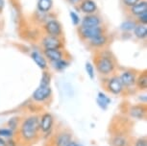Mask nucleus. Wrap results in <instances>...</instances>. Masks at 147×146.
Segmentation results:
<instances>
[{
	"instance_id": "obj_11",
	"label": "nucleus",
	"mask_w": 147,
	"mask_h": 146,
	"mask_svg": "<svg viewBox=\"0 0 147 146\" xmlns=\"http://www.w3.org/2000/svg\"><path fill=\"white\" fill-rule=\"evenodd\" d=\"M72 137L70 133H66V132H63L60 133L56 137V146H66L69 142L71 141Z\"/></svg>"
},
{
	"instance_id": "obj_10",
	"label": "nucleus",
	"mask_w": 147,
	"mask_h": 146,
	"mask_svg": "<svg viewBox=\"0 0 147 146\" xmlns=\"http://www.w3.org/2000/svg\"><path fill=\"white\" fill-rule=\"evenodd\" d=\"M129 112L132 117L138 118V119H142L146 114V109H145V107L142 105H138V106L132 107V108L130 109Z\"/></svg>"
},
{
	"instance_id": "obj_7",
	"label": "nucleus",
	"mask_w": 147,
	"mask_h": 146,
	"mask_svg": "<svg viewBox=\"0 0 147 146\" xmlns=\"http://www.w3.org/2000/svg\"><path fill=\"white\" fill-rule=\"evenodd\" d=\"M42 44L45 49H58L61 46V41L56 37L48 36L43 40Z\"/></svg>"
},
{
	"instance_id": "obj_3",
	"label": "nucleus",
	"mask_w": 147,
	"mask_h": 146,
	"mask_svg": "<svg viewBox=\"0 0 147 146\" xmlns=\"http://www.w3.org/2000/svg\"><path fill=\"white\" fill-rule=\"evenodd\" d=\"M50 95H51L50 86H42V85H40L35 90V92L33 93V98H34V100L38 102H42L45 101L46 99H48Z\"/></svg>"
},
{
	"instance_id": "obj_34",
	"label": "nucleus",
	"mask_w": 147,
	"mask_h": 146,
	"mask_svg": "<svg viewBox=\"0 0 147 146\" xmlns=\"http://www.w3.org/2000/svg\"><path fill=\"white\" fill-rule=\"evenodd\" d=\"M0 146H6V141L2 137H0Z\"/></svg>"
},
{
	"instance_id": "obj_2",
	"label": "nucleus",
	"mask_w": 147,
	"mask_h": 146,
	"mask_svg": "<svg viewBox=\"0 0 147 146\" xmlns=\"http://www.w3.org/2000/svg\"><path fill=\"white\" fill-rule=\"evenodd\" d=\"M96 67L99 73L103 74V75H107L113 72L115 65H113V61L107 57H101L97 60L96 62Z\"/></svg>"
},
{
	"instance_id": "obj_17",
	"label": "nucleus",
	"mask_w": 147,
	"mask_h": 146,
	"mask_svg": "<svg viewBox=\"0 0 147 146\" xmlns=\"http://www.w3.org/2000/svg\"><path fill=\"white\" fill-rule=\"evenodd\" d=\"M97 103H98V105L100 106L101 109L106 110L108 105L111 103V99L108 97V96L105 95L104 93L99 92L98 96H97Z\"/></svg>"
},
{
	"instance_id": "obj_4",
	"label": "nucleus",
	"mask_w": 147,
	"mask_h": 146,
	"mask_svg": "<svg viewBox=\"0 0 147 146\" xmlns=\"http://www.w3.org/2000/svg\"><path fill=\"white\" fill-rule=\"evenodd\" d=\"M53 122L54 118L51 114H49V112L44 114L40 120V130L42 133H47L48 131L51 130L52 126H53Z\"/></svg>"
},
{
	"instance_id": "obj_6",
	"label": "nucleus",
	"mask_w": 147,
	"mask_h": 146,
	"mask_svg": "<svg viewBox=\"0 0 147 146\" xmlns=\"http://www.w3.org/2000/svg\"><path fill=\"white\" fill-rule=\"evenodd\" d=\"M108 89L113 94H119L123 89V85L118 77H113L108 83Z\"/></svg>"
},
{
	"instance_id": "obj_20",
	"label": "nucleus",
	"mask_w": 147,
	"mask_h": 146,
	"mask_svg": "<svg viewBox=\"0 0 147 146\" xmlns=\"http://www.w3.org/2000/svg\"><path fill=\"white\" fill-rule=\"evenodd\" d=\"M52 6V1L51 0H40L38 3V9L42 12H47L51 9Z\"/></svg>"
},
{
	"instance_id": "obj_24",
	"label": "nucleus",
	"mask_w": 147,
	"mask_h": 146,
	"mask_svg": "<svg viewBox=\"0 0 147 146\" xmlns=\"http://www.w3.org/2000/svg\"><path fill=\"white\" fill-rule=\"evenodd\" d=\"M13 131L11 129H0V137H11L13 136Z\"/></svg>"
},
{
	"instance_id": "obj_37",
	"label": "nucleus",
	"mask_w": 147,
	"mask_h": 146,
	"mask_svg": "<svg viewBox=\"0 0 147 146\" xmlns=\"http://www.w3.org/2000/svg\"><path fill=\"white\" fill-rule=\"evenodd\" d=\"M76 146H83V145H82V144H78V143H77Z\"/></svg>"
},
{
	"instance_id": "obj_26",
	"label": "nucleus",
	"mask_w": 147,
	"mask_h": 146,
	"mask_svg": "<svg viewBox=\"0 0 147 146\" xmlns=\"http://www.w3.org/2000/svg\"><path fill=\"white\" fill-rule=\"evenodd\" d=\"M86 70L88 74V76L90 77V79H93L94 78V69H93V67L91 65V64L90 63H87L86 64Z\"/></svg>"
},
{
	"instance_id": "obj_14",
	"label": "nucleus",
	"mask_w": 147,
	"mask_h": 146,
	"mask_svg": "<svg viewBox=\"0 0 147 146\" xmlns=\"http://www.w3.org/2000/svg\"><path fill=\"white\" fill-rule=\"evenodd\" d=\"M112 145L113 146H130V143L126 137L122 135H116L112 139Z\"/></svg>"
},
{
	"instance_id": "obj_30",
	"label": "nucleus",
	"mask_w": 147,
	"mask_h": 146,
	"mask_svg": "<svg viewBox=\"0 0 147 146\" xmlns=\"http://www.w3.org/2000/svg\"><path fill=\"white\" fill-rule=\"evenodd\" d=\"M70 16H71V18H72V22H73V24H74V25H77V24L79 23V21H80L79 16L77 15L74 12L70 13Z\"/></svg>"
},
{
	"instance_id": "obj_35",
	"label": "nucleus",
	"mask_w": 147,
	"mask_h": 146,
	"mask_svg": "<svg viewBox=\"0 0 147 146\" xmlns=\"http://www.w3.org/2000/svg\"><path fill=\"white\" fill-rule=\"evenodd\" d=\"M76 144H77V143H76L75 141H73V140H71V141L69 142L68 144L66 145V146H76Z\"/></svg>"
},
{
	"instance_id": "obj_9",
	"label": "nucleus",
	"mask_w": 147,
	"mask_h": 146,
	"mask_svg": "<svg viewBox=\"0 0 147 146\" xmlns=\"http://www.w3.org/2000/svg\"><path fill=\"white\" fill-rule=\"evenodd\" d=\"M119 79H120L122 85L125 87H131L136 83L135 73H133L132 71H125V72H123Z\"/></svg>"
},
{
	"instance_id": "obj_28",
	"label": "nucleus",
	"mask_w": 147,
	"mask_h": 146,
	"mask_svg": "<svg viewBox=\"0 0 147 146\" xmlns=\"http://www.w3.org/2000/svg\"><path fill=\"white\" fill-rule=\"evenodd\" d=\"M8 125H9V127L12 131L16 130V128L18 127V119L16 118H12L11 120H9Z\"/></svg>"
},
{
	"instance_id": "obj_19",
	"label": "nucleus",
	"mask_w": 147,
	"mask_h": 146,
	"mask_svg": "<svg viewBox=\"0 0 147 146\" xmlns=\"http://www.w3.org/2000/svg\"><path fill=\"white\" fill-rule=\"evenodd\" d=\"M107 38L105 36L100 35V36H97V37L91 38L90 40V44L92 46H96V47H99V46H102L106 43Z\"/></svg>"
},
{
	"instance_id": "obj_38",
	"label": "nucleus",
	"mask_w": 147,
	"mask_h": 146,
	"mask_svg": "<svg viewBox=\"0 0 147 146\" xmlns=\"http://www.w3.org/2000/svg\"><path fill=\"white\" fill-rule=\"evenodd\" d=\"M70 1H71V2H76L77 0H70Z\"/></svg>"
},
{
	"instance_id": "obj_33",
	"label": "nucleus",
	"mask_w": 147,
	"mask_h": 146,
	"mask_svg": "<svg viewBox=\"0 0 147 146\" xmlns=\"http://www.w3.org/2000/svg\"><path fill=\"white\" fill-rule=\"evenodd\" d=\"M6 146H16V143L15 142V140L9 139L8 141H6Z\"/></svg>"
},
{
	"instance_id": "obj_1",
	"label": "nucleus",
	"mask_w": 147,
	"mask_h": 146,
	"mask_svg": "<svg viewBox=\"0 0 147 146\" xmlns=\"http://www.w3.org/2000/svg\"><path fill=\"white\" fill-rule=\"evenodd\" d=\"M40 130V119L37 115L27 117L21 124L20 135L25 140L34 139Z\"/></svg>"
},
{
	"instance_id": "obj_25",
	"label": "nucleus",
	"mask_w": 147,
	"mask_h": 146,
	"mask_svg": "<svg viewBox=\"0 0 147 146\" xmlns=\"http://www.w3.org/2000/svg\"><path fill=\"white\" fill-rule=\"evenodd\" d=\"M49 84H50V76L46 72H44L42 75V78H41L40 85H42V86H49Z\"/></svg>"
},
{
	"instance_id": "obj_13",
	"label": "nucleus",
	"mask_w": 147,
	"mask_h": 146,
	"mask_svg": "<svg viewBox=\"0 0 147 146\" xmlns=\"http://www.w3.org/2000/svg\"><path fill=\"white\" fill-rule=\"evenodd\" d=\"M99 23H100V20L97 16H94V15H88V16H86L84 18L82 22V26L83 27H95V26H98Z\"/></svg>"
},
{
	"instance_id": "obj_16",
	"label": "nucleus",
	"mask_w": 147,
	"mask_h": 146,
	"mask_svg": "<svg viewBox=\"0 0 147 146\" xmlns=\"http://www.w3.org/2000/svg\"><path fill=\"white\" fill-rule=\"evenodd\" d=\"M32 58H33V60L35 61L36 64L38 65V67L41 68V69H45L47 67V64H46L45 60H44V58L41 56L40 53H38V52H33Z\"/></svg>"
},
{
	"instance_id": "obj_31",
	"label": "nucleus",
	"mask_w": 147,
	"mask_h": 146,
	"mask_svg": "<svg viewBox=\"0 0 147 146\" xmlns=\"http://www.w3.org/2000/svg\"><path fill=\"white\" fill-rule=\"evenodd\" d=\"M140 22H142L144 24L147 22V11L142 13L141 15H140Z\"/></svg>"
},
{
	"instance_id": "obj_27",
	"label": "nucleus",
	"mask_w": 147,
	"mask_h": 146,
	"mask_svg": "<svg viewBox=\"0 0 147 146\" xmlns=\"http://www.w3.org/2000/svg\"><path fill=\"white\" fill-rule=\"evenodd\" d=\"M121 28L123 30H126V31H129V30L135 28V23L132 22V21H126L121 25Z\"/></svg>"
},
{
	"instance_id": "obj_18",
	"label": "nucleus",
	"mask_w": 147,
	"mask_h": 146,
	"mask_svg": "<svg viewBox=\"0 0 147 146\" xmlns=\"http://www.w3.org/2000/svg\"><path fill=\"white\" fill-rule=\"evenodd\" d=\"M132 13L134 15H141L142 13L146 12L147 11V3L145 1H142L140 3H137L136 5L132 7Z\"/></svg>"
},
{
	"instance_id": "obj_23",
	"label": "nucleus",
	"mask_w": 147,
	"mask_h": 146,
	"mask_svg": "<svg viewBox=\"0 0 147 146\" xmlns=\"http://www.w3.org/2000/svg\"><path fill=\"white\" fill-rule=\"evenodd\" d=\"M53 65H54V67L56 68L57 70H63L66 67L67 63L65 62L63 60H59V61H56V62H53Z\"/></svg>"
},
{
	"instance_id": "obj_29",
	"label": "nucleus",
	"mask_w": 147,
	"mask_h": 146,
	"mask_svg": "<svg viewBox=\"0 0 147 146\" xmlns=\"http://www.w3.org/2000/svg\"><path fill=\"white\" fill-rule=\"evenodd\" d=\"M135 146H147V140L145 137H140L135 143Z\"/></svg>"
},
{
	"instance_id": "obj_21",
	"label": "nucleus",
	"mask_w": 147,
	"mask_h": 146,
	"mask_svg": "<svg viewBox=\"0 0 147 146\" xmlns=\"http://www.w3.org/2000/svg\"><path fill=\"white\" fill-rule=\"evenodd\" d=\"M135 34L138 38H143L147 35V27L146 25H138L135 28Z\"/></svg>"
},
{
	"instance_id": "obj_15",
	"label": "nucleus",
	"mask_w": 147,
	"mask_h": 146,
	"mask_svg": "<svg viewBox=\"0 0 147 146\" xmlns=\"http://www.w3.org/2000/svg\"><path fill=\"white\" fill-rule=\"evenodd\" d=\"M81 10L84 13H91L96 11V5L93 1H91V0H85L81 4Z\"/></svg>"
},
{
	"instance_id": "obj_8",
	"label": "nucleus",
	"mask_w": 147,
	"mask_h": 146,
	"mask_svg": "<svg viewBox=\"0 0 147 146\" xmlns=\"http://www.w3.org/2000/svg\"><path fill=\"white\" fill-rule=\"evenodd\" d=\"M45 29L46 32L50 36H53V37H58V36H60L61 32H62L60 24L55 20L49 21L45 25Z\"/></svg>"
},
{
	"instance_id": "obj_22",
	"label": "nucleus",
	"mask_w": 147,
	"mask_h": 146,
	"mask_svg": "<svg viewBox=\"0 0 147 146\" xmlns=\"http://www.w3.org/2000/svg\"><path fill=\"white\" fill-rule=\"evenodd\" d=\"M138 86L140 87V89H146L147 87V76L146 73L144 72L142 75L140 76V78L138 80Z\"/></svg>"
},
{
	"instance_id": "obj_5",
	"label": "nucleus",
	"mask_w": 147,
	"mask_h": 146,
	"mask_svg": "<svg viewBox=\"0 0 147 146\" xmlns=\"http://www.w3.org/2000/svg\"><path fill=\"white\" fill-rule=\"evenodd\" d=\"M81 36L84 38H91L102 35V29L99 26L95 27H82L81 28Z\"/></svg>"
},
{
	"instance_id": "obj_32",
	"label": "nucleus",
	"mask_w": 147,
	"mask_h": 146,
	"mask_svg": "<svg viewBox=\"0 0 147 146\" xmlns=\"http://www.w3.org/2000/svg\"><path fill=\"white\" fill-rule=\"evenodd\" d=\"M124 3H125L127 6H134L138 2V0H123Z\"/></svg>"
},
{
	"instance_id": "obj_36",
	"label": "nucleus",
	"mask_w": 147,
	"mask_h": 146,
	"mask_svg": "<svg viewBox=\"0 0 147 146\" xmlns=\"http://www.w3.org/2000/svg\"><path fill=\"white\" fill-rule=\"evenodd\" d=\"M3 6H4V1L3 0H0V12L3 9Z\"/></svg>"
},
{
	"instance_id": "obj_12",
	"label": "nucleus",
	"mask_w": 147,
	"mask_h": 146,
	"mask_svg": "<svg viewBox=\"0 0 147 146\" xmlns=\"http://www.w3.org/2000/svg\"><path fill=\"white\" fill-rule=\"evenodd\" d=\"M45 56L48 58L49 60H51L52 62H56V61L62 60L63 53L59 49H45L44 51Z\"/></svg>"
}]
</instances>
